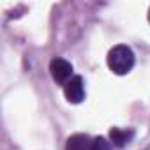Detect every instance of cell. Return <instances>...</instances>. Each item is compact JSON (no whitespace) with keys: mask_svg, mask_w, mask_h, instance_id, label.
<instances>
[{"mask_svg":"<svg viewBox=\"0 0 150 150\" xmlns=\"http://www.w3.org/2000/svg\"><path fill=\"white\" fill-rule=\"evenodd\" d=\"M106 62H108V67L111 72L118 74V76H124V74H127L134 67V53L129 46L117 44L110 50Z\"/></svg>","mask_w":150,"mask_h":150,"instance_id":"cell-1","label":"cell"},{"mask_svg":"<svg viewBox=\"0 0 150 150\" xmlns=\"http://www.w3.org/2000/svg\"><path fill=\"white\" fill-rule=\"evenodd\" d=\"M50 74H51L53 81L65 85L72 78V65L65 58H53L50 62Z\"/></svg>","mask_w":150,"mask_h":150,"instance_id":"cell-2","label":"cell"},{"mask_svg":"<svg viewBox=\"0 0 150 150\" xmlns=\"http://www.w3.org/2000/svg\"><path fill=\"white\" fill-rule=\"evenodd\" d=\"M64 96L69 103L78 104L85 99V83L81 76H72L65 85H64Z\"/></svg>","mask_w":150,"mask_h":150,"instance_id":"cell-3","label":"cell"},{"mask_svg":"<svg viewBox=\"0 0 150 150\" xmlns=\"http://www.w3.org/2000/svg\"><path fill=\"white\" fill-rule=\"evenodd\" d=\"M65 150H92V138L87 134H72L65 143Z\"/></svg>","mask_w":150,"mask_h":150,"instance_id":"cell-4","label":"cell"},{"mask_svg":"<svg viewBox=\"0 0 150 150\" xmlns=\"http://www.w3.org/2000/svg\"><path fill=\"white\" fill-rule=\"evenodd\" d=\"M110 136H111V141L117 145V146H122V145H125L131 138H132V131H122V129H111V132H110Z\"/></svg>","mask_w":150,"mask_h":150,"instance_id":"cell-5","label":"cell"},{"mask_svg":"<svg viewBox=\"0 0 150 150\" xmlns=\"http://www.w3.org/2000/svg\"><path fill=\"white\" fill-rule=\"evenodd\" d=\"M92 150H111V143L106 138L97 136L92 139Z\"/></svg>","mask_w":150,"mask_h":150,"instance_id":"cell-6","label":"cell"},{"mask_svg":"<svg viewBox=\"0 0 150 150\" xmlns=\"http://www.w3.org/2000/svg\"><path fill=\"white\" fill-rule=\"evenodd\" d=\"M148 23H150V9H148Z\"/></svg>","mask_w":150,"mask_h":150,"instance_id":"cell-7","label":"cell"}]
</instances>
